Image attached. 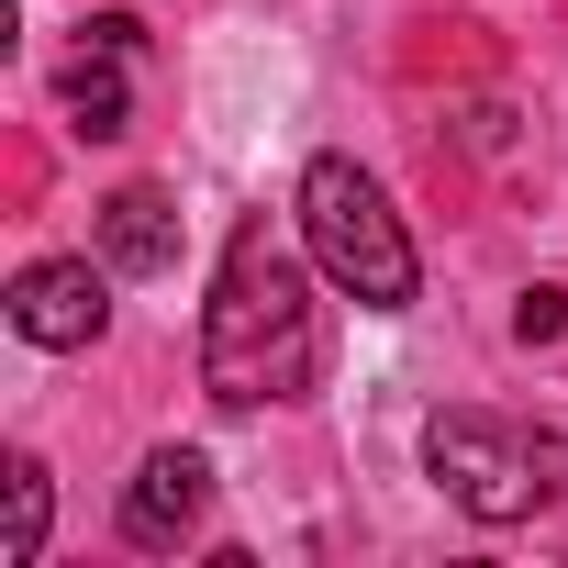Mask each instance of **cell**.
Returning a JSON list of instances; mask_svg holds the SVG:
<instances>
[{
    "mask_svg": "<svg viewBox=\"0 0 568 568\" xmlns=\"http://www.w3.org/2000/svg\"><path fill=\"white\" fill-rule=\"evenodd\" d=\"M313 256V245H302ZM267 223H234L212 302H201V390L223 413H267V402H313L324 379V324H313V278Z\"/></svg>",
    "mask_w": 568,
    "mask_h": 568,
    "instance_id": "obj_1",
    "label": "cell"
},
{
    "mask_svg": "<svg viewBox=\"0 0 568 568\" xmlns=\"http://www.w3.org/2000/svg\"><path fill=\"white\" fill-rule=\"evenodd\" d=\"M291 212H302V245H313V267L335 278V291H346L357 313H413V291H424L413 234H402L390 190H379L357 156H313V168H302V190H291Z\"/></svg>",
    "mask_w": 568,
    "mask_h": 568,
    "instance_id": "obj_2",
    "label": "cell"
},
{
    "mask_svg": "<svg viewBox=\"0 0 568 568\" xmlns=\"http://www.w3.org/2000/svg\"><path fill=\"white\" fill-rule=\"evenodd\" d=\"M424 468H435V490H446L468 524H535V513L568 490V435L457 402V413L424 424Z\"/></svg>",
    "mask_w": 568,
    "mask_h": 568,
    "instance_id": "obj_3",
    "label": "cell"
},
{
    "mask_svg": "<svg viewBox=\"0 0 568 568\" xmlns=\"http://www.w3.org/2000/svg\"><path fill=\"white\" fill-rule=\"evenodd\" d=\"M12 335L23 346H45V357H79V346H101L112 335V267H90V256H34L23 278H12Z\"/></svg>",
    "mask_w": 568,
    "mask_h": 568,
    "instance_id": "obj_4",
    "label": "cell"
},
{
    "mask_svg": "<svg viewBox=\"0 0 568 568\" xmlns=\"http://www.w3.org/2000/svg\"><path fill=\"white\" fill-rule=\"evenodd\" d=\"M212 513V457L201 446H145V468L123 479V546L145 557H179Z\"/></svg>",
    "mask_w": 568,
    "mask_h": 568,
    "instance_id": "obj_5",
    "label": "cell"
},
{
    "mask_svg": "<svg viewBox=\"0 0 568 568\" xmlns=\"http://www.w3.org/2000/svg\"><path fill=\"white\" fill-rule=\"evenodd\" d=\"M90 234H101V267L112 278H168L179 267V201L168 190H112L90 212Z\"/></svg>",
    "mask_w": 568,
    "mask_h": 568,
    "instance_id": "obj_6",
    "label": "cell"
},
{
    "mask_svg": "<svg viewBox=\"0 0 568 568\" xmlns=\"http://www.w3.org/2000/svg\"><path fill=\"white\" fill-rule=\"evenodd\" d=\"M45 524H57V479H45L34 446H12V457H0V568H34Z\"/></svg>",
    "mask_w": 568,
    "mask_h": 568,
    "instance_id": "obj_7",
    "label": "cell"
},
{
    "mask_svg": "<svg viewBox=\"0 0 568 568\" xmlns=\"http://www.w3.org/2000/svg\"><path fill=\"white\" fill-rule=\"evenodd\" d=\"M57 101H68V123H79V134H123V123H134L123 45H79V57H68V79H57Z\"/></svg>",
    "mask_w": 568,
    "mask_h": 568,
    "instance_id": "obj_8",
    "label": "cell"
},
{
    "mask_svg": "<svg viewBox=\"0 0 568 568\" xmlns=\"http://www.w3.org/2000/svg\"><path fill=\"white\" fill-rule=\"evenodd\" d=\"M513 335H524V346H557V335H568V291H546V278H535V291L513 302Z\"/></svg>",
    "mask_w": 568,
    "mask_h": 568,
    "instance_id": "obj_9",
    "label": "cell"
}]
</instances>
